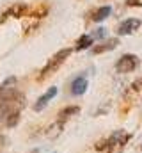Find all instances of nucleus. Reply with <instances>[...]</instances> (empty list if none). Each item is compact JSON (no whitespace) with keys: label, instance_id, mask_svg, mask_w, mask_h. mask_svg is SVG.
Returning <instances> with one entry per match:
<instances>
[{"label":"nucleus","instance_id":"nucleus-13","mask_svg":"<svg viewBox=\"0 0 142 153\" xmlns=\"http://www.w3.org/2000/svg\"><path fill=\"white\" fill-rule=\"evenodd\" d=\"M20 121V112H14V114H11V116H7L5 117V125L11 128V126H14L16 123Z\"/></svg>","mask_w":142,"mask_h":153},{"label":"nucleus","instance_id":"nucleus-8","mask_svg":"<svg viewBox=\"0 0 142 153\" xmlns=\"http://www.w3.org/2000/svg\"><path fill=\"white\" fill-rule=\"evenodd\" d=\"M25 13H27V5H25V4L14 5V7H11V9H9V11H7L5 14H2V22H4V20L7 18V16H11V14H13V16H16V18H20V16H23Z\"/></svg>","mask_w":142,"mask_h":153},{"label":"nucleus","instance_id":"nucleus-5","mask_svg":"<svg viewBox=\"0 0 142 153\" xmlns=\"http://www.w3.org/2000/svg\"><path fill=\"white\" fill-rule=\"evenodd\" d=\"M55 94H57V87H50L43 96H39V98H37V102L34 103V111H37V112H39V111H43V109L48 105V102H50Z\"/></svg>","mask_w":142,"mask_h":153},{"label":"nucleus","instance_id":"nucleus-6","mask_svg":"<svg viewBox=\"0 0 142 153\" xmlns=\"http://www.w3.org/2000/svg\"><path fill=\"white\" fill-rule=\"evenodd\" d=\"M87 78L85 76H78V78H75L73 80V84H71V93L75 94V96H80V94H84L85 91H87Z\"/></svg>","mask_w":142,"mask_h":153},{"label":"nucleus","instance_id":"nucleus-2","mask_svg":"<svg viewBox=\"0 0 142 153\" xmlns=\"http://www.w3.org/2000/svg\"><path fill=\"white\" fill-rule=\"evenodd\" d=\"M130 139H132V135H130L128 132L117 130L114 135H110V137L106 139V148L105 150H108V153H121L123 148H124V144H126Z\"/></svg>","mask_w":142,"mask_h":153},{"label":"nucleus","instance_id":"nucleus-16","mask_svg":"<svg viewBox=\"0 0 142 153\" xmlns=\"http://www.w3.org/2000/svg\"><path fill=\"white\" fill-rule=\"evenodd\" d=\"M132 87H135V89H141V91H142V78H141V80H137V82H135Z\"/></svg>","mask_w":142,"mask_h":153},{"label":"nucleus","instance_id":"nucleus-10","mask_svg":"<svg viewBox=\"0 0 142 153\" xmlns=\"http://www.w3.org/2000/svg\"><path fill=\"white\" fill-rule=\"evenodd\" d=\"M62 121H57V123H53V125H50L48 126V130H46V135L50 137V139H55L61 132H62Z\"/></svg>","mask_w":142,"mask_h":153},{"label":"nucleus","instance_id":"nucleus-12","mask_svg":"<svg viewBox=\"0 0 142 153\" xmlns=\"http://www.w3.org/2000/svg\"><path fill=\"white\" fill-rule=\"evenodd\" d=\"M80 112V109L76 107V105H71V107H66V109H62L61 112H59V121H64V119H68L71 116L78 114Z\"/></svg>","mask_w":142,"mask_h":153},{"label":"nucleus","instance_id":"nucleus-11","mask_svg":"<svg viewBox=\"0 0 142 153\" xmlns=\"http://www.w3.org/2000/svg\"><path fill=\"white\" fill-rule=\"evenodd\" d=\"M92 36L91 34H84V36H80V39L76 41V50H85V48H89L91 45H92Z\"/></svg>","mask_w":142,"mask_h":153},{"label":"nucleus","instance_id":"nucleus-4","mask_svg":"<svg viewBox=\"0 0 142 153\" xmlns=\"http://www.w3.org/2000/svg\"><path fill=\"white\" fill-rule=\"evenodd\" d=\"M139 27H141V20L139 18H128V20H124L121 25H119V34L121 36H128V34H133L135 30H139Z\"/></svg>","mask_w":142,"mask_h":153},{"label":"nucleus","instance_id":"nucleus-1","mask_svg":"<svg viewBox=\"0 0 142 153\" xmlns=\"http://www.w3.org/2000/svg\"><path fill=\"white\" fill-rule=\"evenodd\" d=\"M71 48H62L61 52H57L52 59H48V62H46V66L41 70V73H39V80H43V78H46V76H50V75H53L61 66H62V62L68 59L71 55Z\"/></svg>","mask_w":142,"mask_h":153},{"label":"nucleus","instance_id":"nucleus-14","mask_svg":"<svg viewBox=\"0 0 142 153\" xmlns=\"http://www.w3.org/2000/svg\"><path fill=\"white\" fill-rule=\"evenodd\" d=\"M91 36L92 39H103L106 36V29H96V32H92Z\"/></svg>","mask_w":142,"mask_h":153},{"label":"nucleus","instance_id":"nucleus-9","mask_svg":"<svg viewBox=\"0 0 142 153\" xmlns=\"http://www.w3.org/2000/svg\"><path fill=\"white\" fill-rule=\"evenodd\" d=\"M110 13H112L110 5H103V7L96 9V11L92 13V22H103L105 18H108V16H110Z\"/></svg>","mask_w":142,"mask_h":153},{"label":"nucleus","instance_id":"nucleus-3","mask_svg":"<svg viewBox=\"0 0 142 153\" xmlns=\"http://www.w3.org/2000/svg\"><path fill=\"white\" fill-rule=\"evenodd\" d=\"M137 66H139V57L133 55V53H124L117 61L115 70H117V73H132Z\"/></svg>","mask_w":142,"mask_h":153},{"label":"nucleus","instance_id":"nucleus-15","mask_svg":"<svg viewBox=\"0 0 142 153\" xmlns=\"http://www.w3.org/2000/svg\"><path fill=\"white\" fill-rule=\"evenodd\" d=\"M126 5L128 7H139V5H142V0H126Z\"/></svg>","mask_w":142,"mask_h":153},{"label":"nucleus","instance_id":"nucleus-7","mask_svg":"<svg viewBox=\"0 0 142 153\" xmlns=\"http://www.w3.org/2000/svg\"><path fill=\"white\" fill-rule=\"evenodd\" d=\"M119 45V39L112 38V39H106V41H101L98 46H94L92 48V52L94 53H101V52H108V50H114L115 46Z\"/></svg>","mask_w":142,"mask_h":153}]
</instances>
